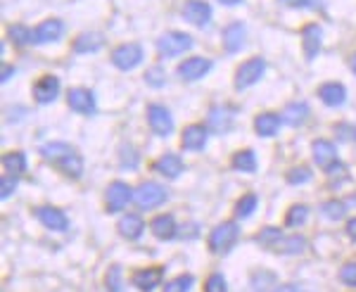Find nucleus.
<instances>
[{
    "label": "nucleus",
    "instance_id": "nucleus-1",
    "mask_svg": "<svg viewBox=\"0 0 356 292\" xmlns=\"http://www.w3.org/2000/svg\"><path fill=\"white\" fill-rule=\"evenodd\" d=\"M238 236H240V228L238 223L233 221H226L221 226H216L209 236V250L214 254H226V252L233 250V245L238 243Z\"/></svg>",
    "mask_w": 356,
    "mask_h": 292
},
{
    "label": "nucleus",
    "instance_id": "nucleus-2",
    "mask_svg": "<svg viewBox=\"0 0 356 292\" xmlns=\"http://www.w3.org/2000/svg\"><path fill=\"white\" fill-rule=\"evenodd\" d=\"M164 200H166V188H162L159 183H152V181L150 183H143V186L134 193V202L143 211L159 207Z\"/></svg>",
    "mask_w": 356,
    "mask_h": 292
},
{
    "label": "nucleus",
    "instance_id": "nucleus-3",
    "mask_svg": "<svg viewBox=\"0 0 356 292\" xmlns=\"http://www.w3.org/2000/svg\"><path fill=\"white\" fill-rule=\"evenodd\" d=\"M191 48H193V38L188 36V33H181V31H169L157 41V50L164 57H176V55L186 53V50H191Z\"/></svg>",
    "mask_w": 356,
    "mask_h": 292
},
{
    "label": "nucleus",
    "instance_id": "nucleus-4",
    "mask_svg": "<svg viewBox=\"0 0 356 292\" xmlns=\"http://www.w3.org/2000/svg\"><path fill=\"white\" fill-rule=\"evenodd\" d=\"M264 70H266V62H264L261 57H252V60H247L245 65L238 70V74H235V88L238 90L250 88L252 83H257L264 76Z\"/></svg>",
    "mask_w": 356,
    "mask_h": 292
},
{
    "label": "nucleus",
    "instance_id": "nucleus-5",
    "mask_svg": "<svg viewBox=\"0 0 356 292\" xmlns=\"http://www.w3.org/2000/svg\"><path fill=\"white\" fill-rule=\"evenodd\" d=\"M235 114H238V110L231 105H216L207 114V126H209L214 133H228V131L233 129Z\"/></svg>",
    "mask_w": 356,
    "mask_h": 292
},
{
    "label": "nucleus",
    "instance_id": "nucleus-6",
    "mask_svg": "<svg viewBox=\"0 0 356 292\" xmlns=\"http://www.w3.org/2000/svg\"><path fill=\"white\" fill-rule=\"evenodd\" d=\"M112 62H114V67H119V70H124V72L134 70V67H138L143 62V48L136 43L119 45L112 53Z\"/></svg>",
    "mask_w": 356,
    "mask_h": 292
},
{
    "label": "nucleus",
    "instance_id": "nucleus-7",
    "mask_svg": "<svg viewBox=\"0 0 356 292\" xmlns=\"http://www.w3.org/2000/svg\"><path fill=\"white\" fill-rule=\"evenodd\" d=\"M147 122H150L152 133H157V136H169L171 131H174L171 112L162 105H150V110H147Z\"/></svg>",
    "mask_w": 356,
    "mask_h": 292
},
{
    "label": "nucleus",
    "instance_id": "nucleus-8",
    "mask_svg": "<svg viewBox=\"0 0 356 292\" xmlns=\"http://www.w3.org/2000/svg\"><path fill=\"white\" fill-rule=\"evenodd\" d=\"M105 200H107V209H110V211H122L126 204L134 202V190H131L126 183L117 181V183H112V186L107 188Z\"/></svg>",
    "mask_w": 356,
    "mask_h": 292
},
{
    "label": "nucleus",
    "instance_id": "nucleus-9",
    "mask_svg": "<svg viewBox=\"0 0 356 292\" xmlns=\"http://www.w3.org/2000/svg\"><path fill=\"white\" fill-rule=\"evenodd\" d=\"M183 19L191 22L195 26H204L211 19V8L204 0H188L183 5Z\"/></svg>",
    "mask_w": 356,
    "mask_h": 292
},
{
    "label": "nucleus",
    "instance_id": "nucleus-10",
    "mask_svg": "<svg viewBox=\"0 0 356 292\" xmlns=\"http://www.w3.org/2000/svg\"><path fill=\"white\" fill-rule=\"evenodd\" d=\"M209 70H211V62L207 60V57H191V60H186L178 67V76H181L183 81H197V79H202Z\"/></svg>",
    "mask_w": 356,
    "mask_h": 292
},
{
    "label": "nucleus",
    "instance_id": "nucleus-11",
    "mask_svg": "<svg viewBox=\"0 0 356 292\" xmlns=\"http://www.w3.org/2000/svg\"><path fill=\"white\" fill-rule=\"evenodd\" d=\"M314 159L321 169L332 171L337 167V150L330 140H316L314 143Z\"/></svg>",
    "mask_w": 356,
    "mask_h": 292
},
{
    "label": "nucleus",
    "instance_id": "nucleus-12",
    "mask_svg": "<svg viewBox=\"0 0 356 292\" xmlns=\"http://www.w3.org/2000/svg\"><path fill=\"white\" fill-rule=\"evenodd\" d=\"M67 102L74 112H81V114H93L95 112V95L86 88H74L69 90Z\"/></svg>",
    "mask_w": 356,
    "mask_h": 292
},
{
    "label": "nucleus",
    "instance_id": "nucleus-13",
    "mask_svg": "<svg viewBox=\"0 0 356 292\" xmlns=\"http://www.w3.org/2000/svg\"><path fill=\"white\" fill-rule=\"evenodd\" d=\"M57 95H60V81H57V76H43L33 86V97H36L38 105H48Z\"/></svg>",
    "mask_w": 356,
    "mask_h": 292
},
{
    "label": "nucleus",
    "instance_id": "nucleus-14",
    "mask_svg": "<svg viewBox=\"0 0 356 292\" xmlns=\"http://www.w3.org/2000/svg\"><path fill=\"white\" fill-rule=\"evenodd\" d=\"M321 38H323V31H321L318 24H307L302 29V41H304V55L312 62L316 55L321 53Z\"/></svg>",
    "mask_w": 356,
    "mask_h": 292
},
{
    "label": "nucleus",
    "instance_id": "nucleus-15",
    "mask_svg": "<svg viewBox=\"0 0 356 292\" xmlns=\"http://www.w3.org/2000/svg\"><path fill=\"white\" fill-rule=\"evenodd\" d=\"M36 216H38V221H41L45 228H50V231H65V228H67L65 211H60L55 207H38Z\"/></svg>",
    "mask_w": 356,
    "mask_h": 292
},
{
    "label": "nucleus",
    "instance_id": "nucleus-16",
    "mask_svg": "<svg viewBox=\"0 0 356 292\" xmlns=\"http://www.w3.org/2000/svg\"><path fill=\"white\" fill-rule=\"evenodd\" d=\"M62 31H65V24L60 19H48L33 31V43H53L62 36Z\"/></svg>",
    "mask_w": 356,
    "mask_h": 292
},
{
    "label": "nucleus",
    "instance_id": "nucleus-17",
    "mask_svg": "<svg viewBox=\"0 0 356 292\" xmlns=\"http://www.w3.org/2000/svg\"><path fill=\"white\" fill-rule=\"evenodd\" d=\"M243 41H245V24L240 22H233L223 29V45H226V53H238L243 48Z\"/></svg>",
    "mask_w": 356,
    "mask_h": 292
},
{
    "label": "nucleus",
    "instance_id": "nucleus-18",
    "mask_svg": "<svg viewBox=\"0 0 356 292\" xmlns=\"http://www.w3.org/2000/svg\"><path fill=\"white\" fill-rule=\"evenodd\" d=\"M304 248H307V240L302 236H280L271 245V250L278 254H302Z\"/></svg>",
    "mask_w": 356,
    "mask_h": 292
},
{
    "label": "nucleus",
    "instance_id": "nucleus-19",
    "mask_svg": "<svg viewBox=\"0 0 356 292\" xmlns=\"http://www.w3.org/2000/svg\"><path fill=\"white\" fill-rule=\"evenodd\" d=\"M145 231V223L138 214H124L122 221H119V233L126 238V240H138Z\"/></svg>",
    "mask_w": 356,
    "mask_h": 292
},
{
    "label": "nucleus",
    "instance_id": "nucleus-20",
    "mask_svg": "<svg viewBox=\"0 0 356 292\" xmlns=\"http://www.w3.org/2000/svg\"><path fill=\"white\" fill-rule=\"evenodd\" d=\"M280 122H283V119H280L278 114L264 112V114H259V117L254 119V131L261 136V138H268V136H275V133H278Z\"/></svg>",
    "mask_w": 356,
    "mask_h": 292
},
{
    "label": "nucleus",
    "instance_id": "nucleus-21",
    "mask_svg": "<svg viewBox=\"0 0 356 292\" xmlns=\"http://www.w3.org/2000/svg\"><path fill=\"white\" fill-rule=\"evenodd\" d=\"M162 283V268H143L134 276V285L143 292H150Z\"/></svg>",
    "mask_w": 356,
    "mask_h": 292
},
{
    "label": "nucleus",
    "instance_id": "nucleus-22",
    "mask_svg": "<svg viewBox=\"0 0 356 292\" xmlns=\"http://www.w3.org/2000/svg\"><path fill=\"white\" fill-rule=\"evenodd\" d=\"M105 45V36L100 31H86L74 41V50L76 53H95Z\"/></svg>",
    "mask_w": 356,
    "mask_h": 292
},
{
    "label": "nucleus",
    "instance_id": "nucleus-23",
    "mask_svg": "<svg viewBox=\"0 0 356 292\" xmlns=\"http://www.w3.org/2000/svg\"><path fill=\"white\" fill-rule=\"evenodd\" d=\"M207 143V129L200 124H193L183 131V147L186 150H202Z\"/></svg>",
    "mask_w": 356,
    "mask_h": 292
},
{
    "label": "nucleus",
    "instance_id": "nucleus-24",
    "mask_svg": "<svg viewBox=\"0 0 356 292\" xmlns=\"http://www.w3.org/2000/svg\"><path fill=\"white\" fill-rule=\"evenodd\" d=\"M318 95H321V100H323L325 105H330V107H340L342 102L347 100V90H344L342 83H325V86H321Z\"/></svg>",
    "mask_w": 356,
    "mask_h": 292
},
{
    "label": "nucleus",
    "instance_id": "nucleus-25",
    "mask_svg": "<svg viewBox=\"0 0 356 292\" xmlns=\"http://www.w3.org/2000/svg\"><path fill=\"white\" fill-rule=\"evenodd\" d=\"M152 233L159 240H174L176 238V221L171 214H162L152 221Z\"/></svg>",
    "mask_w": 356,
    "mask_h": 292
},
{
    "label": "nucleus",
    "instance_id": "nucleus-26",
    "mask_svg": "<svg viewBox=\"0 0 356 292\" xmlns=\"http://www.w3.org/2000/svg\"><path fill=\"white\" fill-rule=\"evenodd\" d=\"M154 171L164 174L166 179H176V176L183 171V162L176 157V154H164V157H159L157 162H154Z\"/></svg>",
    "mask_w": 356,
    "mask_h": 292
},
{
    "label": "nucleus",
    "instance_id": "nucleus-27",
    "mask_svg": "<svg viewBox=\"0 0 356 292\" xmlns=\"http://www.w3.org/2000/svg\"><path fill=\"white\" fill-rule=\"evenodd\" d=\"M307 117H309V105L307 102H292V105H288L283 110V122L285 124H290V126H300L307 122Z\"/></svg>",
    "mask_w": 356,
    "mask_h": 292
},
{
    "label": "nucleus",
    "instance_id": "nucleus-28",
    "mask_svg": "<svg viewBox=\"0 0 356 292\" xmlns=\"http://www.w3.org/2000/svg\"><path fill=\"white\" fill-rule=\"evenodd\" d=\"M74 150L69 145H65V143H48V145H43L41 147V154L45 159H50V162H55V164H60L62 159L67 157V154H72Z\"/></svg>",
    "mask_w": 356,
    "mask_h": 292
},
{
    "label": "nucleus",
    "instance_id": "nucleus-29",
    "mask_svg": "<svg viewBox=\"0 0 356 292\" xmlns=\"http://www.w3.org/2000/svg\"><path fill=\"white\" fill-rule=\"evenodd\" d=\"M3 167L8 169L10 176H19L26 171V157L22 152H10L3 157Z\"/></svg>",
    "mask_w": 356,
    "mask_h": 292
},
{
    "label": "nucleus",
    "instance_id": "nucleus-30",
    "mask_svg": "<svg viewBox=\"0 0 356 292\" xmlns=\"http://www.w3.org/2000/svg\"><path fill=\"white\" fill-rule=\"evenodd\" d=\"M60 169L65 171L67 176H72V179H79V176L83 174V159L79 157L76 152H72L60 162Z\"/></svg>",
    "mask_w": 356,
    "mask_h": 292
},
{
    "label": "nucleus",
    "instance_id": "nucleus-31",
    "mask_svg": "<svg viewBox=\"0 0 356 292\" xmlns=\"http://www.w3.org/2000/svg\"><path fill=\"white\" fill-rule=\"evenodd\" d=\"M233 169H238V171H254L257 169V154L252 152V150H243V152H238L233 157Z\"/></svg>",
    "mask_w": 356,
    "mask_h": 292
},
{
    "label": "nucleus",
    "instance_id": "nucleus-32",
    "mask_svg": "<svg viewBox=\"0 0 356 292\" xmlns=\"http://www.w3.org/2000/svg\"><path fill=\"white\" fill-rule=\"evenodd\" d=\"M321 211H323V216H328V219L340 221L347 216V204H344L342 200H328V202L321 207Z\"/></svg>",
    "mask_w": 356,
    "mask_h": 292
},
{
    "label": "nucleus",
    "instance_id": "nucleus-33",
    "mask_svg": "<svg viewBox=\"0 0 356 292\" xmlns=\"http://www.w3.org/2000/svg\"><path fill=\"white\" fill-rule=\"evenodd\" d=\"M8 36H10V41H13L15 45H19V48H24V45H29V43L33 41V33L29 31L26 26H22V24L10 26L8 29Z\"/></svg>",
    "mask_w": 356,
    "mask_h": 292
},
{
    "label": "nucleus",
    "instance_id": "nucleus-34",
    "mask_svg": "<svg viewBox=\"0 0 356 292\" xmlns=\"http://www.w3.org/2000/svg\"><path fill=\"white\" fill-rule=\"evenodd\" d=\"M307 216H309V209L304 204H295V207L288 209V216H285V223L290 228H300L302 223H307Z\"/></svg>",
    "mask_w": 356,
    "mask_h": 292
},
{
    "label": "nucleus",
    "instance_id": "nucleus-35",
    "mask_svg": "<svg viewBox=\"0 0 356 292\" xmlns=\"http://www.w3.org/2000/svg\"><path fill=\"white\" fill-rule=\"evenodd\" d=\"M257 209V195H245V197H240L238 207H235V214L238 216H250L252 211Z\"/></svg>",
    "mask_w": 356,
    "mask_h": 292
},
{
    "label": "nucleus",
    "instance_id": "nucleus-36",
    "mask_svg": "<svg viewBox=\"0 0 356 292\" xmlns=\"http://www.w3.org/2000/svg\"><path fill=\"white\" fill-rule=\"evenodd\" d=\"M193 288V278L191 276H181V278H174L171 283H166L164 292H188Z\"/></svg>",
    "mask_w": 356,
    "mask_h": 292
},
{
    "label": "nucleus",
    "instance_id": "nucleus-37",
    "mask_svg": "<svg viewBox=\"0 0 356 292\" xmlns=\"http://www.w3.org/2000/svg\"><path fill=\"white\" fill-rule=\"evenodd\" d=\"M309 179H312V169H307V167H297V169L288 171V183H292V186L307 183Z\"/></svg>",
    "mask_w": 356,
    "mask_h": 292
},
{
    "label": "nucleus",
    "instance_id": "nucleus-38",
    "mask_svg": "<svg viewBox=\"0 0 356 292\" xmlns=\"http://www.w3.org/2000/svg\"><path fill=\"white\" fill-rule=\"evenodd\" d=\"M280 236H283V233H280L278 228H264L259 236H257V243L264 245V248H271V245H273Z\"/></svg>",
    "mask_w": 356,
    "mask_h": 292
},
{
    "label": "nucleus",
    "instance_id": "nucleus-39",
    "mask_svg": "<svg viewBox=\"0 0 356 292\" xmlns=\"http://www.w3.org/2000/svg\"><path fill=\"white\" fill-rule=\"evenodd\" d=\"M340 280L344 285H349V288H356V261H352V264H344L340 268Z\"/></svg>",
    "mask_w": 356,
    "mask_h": 292
},
{
    "label": "nucleus",
    "instance_id": "nucleus-40",
    "mask_svg": "<svg viewBox=\"0 0 356 292\" xmlns=\"http://www.w3.org/2000/svg\"><path fill=\"white\" fill-rule=\"evenodd\" d=\"M15 188H17V176H3L0 179V200H8L10 195L15 193Z\"/></svg>",
    "mask_w": 356,
    "mask_h": 292
},
{
    "label": "nucleus",
    "instance_id": "nucleus-41",
    "mask_svg": "<svg viewBox=\"0 0 356 292\" xmlns=\"http://www.w3.org/2000/svg\"><path fill=\"white\" fill-rule=\"evenodd\" d=\"M204 292H226V278L221 273H214V276L207 278Z\"/></svg>",
    "mask_w": 356,
    "mask_h": 292
},
{
    "label": "nucleus",
    "instance_id": "nucleus-42",
    "mask_svg": "<svg viewBox=\"0 0 356 292\" xmlns=\"http://www.w3.org/2000/svg\"><path fill=\"white\" fill-rule=\"evenodd\" d=\"M278 3L288 5V8H304V10L321 8V0H278Z\"/></svg>",
    "mask_w": 356,
    "mask_h": 292
},
{
    "label": "nucleus",
    "instance_id": "nucleus-43",
    "mask_svg": "<svg viewBox=\"0 0 356 292\" xmlns=\"http://www.w3.org/2000/svg\"><path fill=\"white\" fill-rule=\"evenodd\" d=\"M147 83L152 86V88H159V86H164V70L162 67H152L150 72H147Z\"/></svg>",
    "mask_w": 356,
    "mask_h": 292
},
{
    "label": "nucleus",
    "instance_id": "nucleus-44",
    "mask_svg": "<svg viewBox=\"0 0 356 292\" xmlns=\"http://www.w3.org/2000/svg\"><path fill=\"white\" fill-rule=\"evenodd\" d=\"M337 136H340V140L349 143V140H356V129L349 124H340L337 126Z\"/></svg>",
    "mask_w": 356,
    "mask_h": 292
},
{
    "label": "nucleus",
    "instance_id": "nucleus-45",
    "mask_svg": "<svg viewBox=\"0 0 356 292\" xmlns=\"http://www.w3.org/2000/svg\"><path fill=\"white\" fill-rule=\"evenodd\" d=\"M107 285H110L112 292H122V285H119V266H112L110 278H107Z\"/></svg>",
    "mask_w": 356,
    "mask_h": 292
},
{
    "label": "nucleus",
    "instance_id": "nucleus-46",
    "mask_svg": "<svg viewBox=\"0 0 356 292\" xmlns=\"http://www.w3.org/2000/svg\"><path fill=\"white\" fill-rule=\"evenodd\" d=\"M13 67H10V65H3V76H0V81H3V83H8V79L10 76H13Z\"/></svg>",
    "mask_w": 356,
    "mask_h": 292
},
{
    "label": "nucleus",
    "instance_id": "nucleus-47",
    "mask_svg": "<svg viewBox=\"0 0 356 292\" xmlns=\"http://www.w3.org/2000/svg\"><path fill=\"white\" fill-rule=\"evenodd\" d=\"M347 236L352 238V240H356V219H352L347 223Z\"/></svg>",
    "mask_w": 356,
    "mask_h": 292
},
{
    "label": "nucleus",
    "instance_id": "nucleus-48",
    "mask_svg": "<svg viewBox=\"0 0 356 292\" xmlns=\"http://www.w3.org/2000/svg\"><path fill=\"white\" fill-rule=\"evenodd\" d=\"M271 292H297L295 285H290V283H285V285H278V288H273Z\"/></svg>",
    "mask_w": 356,
    "mask_h": 292
},
{
    "label": "nucleus",
    "instance_id": "nucleus-49",
    "mask_svg": "<svg viewBox=\"0 0 356 292\" xmlns=\"http://www.w3.org/2000/svg\"><path fill=\"white\" fill-rule=\"evenodd\" d=\"M219 3H223V5H238L240 0H219Z\"/></svg>",
    "mask_w": 356,
    "mask_h": 292
},
{
    "label": "nucleus",
    "instance_id": "nucleus-50",
    "mask_svg": "<svg viewBox=\"0 0 356 292\" xmlns=\"http://www.w3.org/2000/svg\"><path fill=\"white\" fill-rule=\"evenodd\" d=\"M352 72H354V74H356V55H354V57H352Z\"/></svg>",
    "mask_w": 356,
    "mask_h": 292
},
{
    "label": "nucleus",
    "instance_id": "nucleus-51",
    "mask_svg": "<svg viewBox=\"0 0 356 292\" xmlns=\"http://www.w3.org/2000/svg\"><path fill=\"white\" fill-rule=\"evenodd\" d=\"M354 202H356V200H354Z\"/></svg>",
    "mask_w": 356,
    "mask_h": 292
}]
</instances>
